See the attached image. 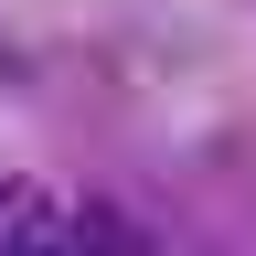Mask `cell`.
I'll use <instances>...</instances> for the list:
<instances>
[{
	"mask_svg": "<svg viewBox=\"0 0 256 256\" xmlns=\"http://www.w3.org/2000/svg\"><path fill=\"white\" fill-rule=\"evenodd\" d=\"M75 256H160V235H150V214H128V203H75Z\"/></svg>",
	"mask_w": 256,
	"mask_h": 256,
	"instance_id": "cell-2",
	"label": "cell"
},
{
	"mask_svg": "<svg viewBox=\"0 0 256 256\" xmlns=\"http://www.w3.org/2000/svg\"><path fill=\"white\" fill-rule=\"evenodd\" d=\"M75 246V203L32 171H0V256H64Z\"/></svg>",
	"mask_w": 256,
	"mask_h": 256,
	"instance_id": "cell-1",
	"label": "cell"
}]
</instances>
